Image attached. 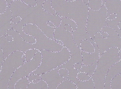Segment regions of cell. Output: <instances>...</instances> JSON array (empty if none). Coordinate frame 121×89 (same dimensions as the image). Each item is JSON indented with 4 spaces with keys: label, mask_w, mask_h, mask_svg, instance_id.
I'll return each mask as SVG.
<instances>
[{
    "label": "cell",
    "mask_w": 121,
    "mask_h": 89,
    "mask_svg": "<svg viewBox=\"0 0 121 89\" xmlns=\"http://www.w3.org/2000/svg\"><path fill=\"white\" fill-rule=\"evenodd\" d=\"M42 59L41 51H39L32 60L25 62L24 64L17 68L12 76L9 83V89H14L16 83L22 78L28 77L40 66Z\"/></svg>",
    "instance_id": "cell-9"
},
{
    "label": "cell",
    "mask_w": 121,
    "mask_h": 89,
    "mask_svg": "<svg viewBox=\"0 0 121 89\" xmlns=\"http://www.w3.org/2000/svg\"><path fill=\"white\" fill-rule=\"evenodd\" d=\"M120 50L118 48H112L100 57L96 70L91 77L95 89H104L105 80L110 69L121 60L118 55Z\"/></svg>",
    "instance_id": "cell-4"
},
{
    "label": "cell",
    "mask_w": 121,
    "mask_h": 89,
    "mask_svg": "<svg viewBox=\"0 0 121 89\" xmlns=\"http://www.w3.org/2000/svg\"><path fill=\"white\" fill-rule=\"evenodd\" d=\"M52 0H46L44 3L43 4V8L44 10L50 14L56 16H59L55 10L54 9L52 5Z\"/></svg>",
    "instance_id": "cell-21"
},
{
    "label": "cell",
    "mask_w": 121,
    "mask_h": 89,
    "mask_svg": "<svg viewBox=\"0 0 121 89\" xmlns=\"http://www.w3.org/2000/svg\"><path fill=\"white\" fill-rule=\"evenodd\" d=\"M77 77L78 80L82 82L87 81L91 78L87 73L81 72L78 73Z\"/></svg>",
    "instance_id": "cell-25"
},
{
    "label": "cell",
    "mask_w": 121,
    "mask_h": 89,
    "mask_svg": "<svg viewBox=\"0 0 121 89\" xmlns=\"http://www.w3.org/2000/svg\"><path fill=\"white\" fill-rule=\"evenodd\" d=\"M101 32H107L109 37L105 38H103L100 32L97 33L95 36L94 41L99 48L100 57L106 51L112 48L121 49V37L114 30L107 26L103 28Z\"/></svg>",
    "instance_id": "cell-8"
},
{
    "label": "cell",
    "mask_w": 121,
    "mask_h": 89,
    "mask_svg": "<svg viewBox=\"0 0 121 89\" xmlns=\"http://www.w3.org/2000/svg\"><path fill=\"white\" fill-rule=\"evenodd\" d=\"M22 0L26 4L31 7H35L36 6L37 4V0Z\"/></svg>",
    "instance_id": "cell-29"
},
{
    "label": "cell",
    "mask_w": 121,
    "mask_h": 89,
    "mask_svg": "<svg viewBox=\"0 0 121 89\" xmlns=\"http://www.w3.org/2000/svg\"><path fill=\"white\" fill-rule=\"evenodd\" d=\"M97 64L98 61L90 65H83L82 68L80 70V72L87 73L91 77L95 71Z\"/></svg>",
    "instance_id": "cell-17"
},
{
    "label": "cell",
    "mask_w": 121,
    "mask_h": 89,
    "mask_svg": "<svg viewBox=\"0 0 121 89\" xmlns=\"http://www.w3.org/2000/svg\"><path fill=\"white\" fill-rule=\"evenodd\" d=\"M83 2H84V3H85L87 5H88V3H89V0H83Z\"/></svg>",
    "instance_id": "cell-40"
},
{
    "label": "cell",
    "mask_w": 121,
    "mask_h": 89,
    "mask_svg": "<svg viewBox=\"0 0 121 89\" xmlns=\"http://www.w3.org/2000/svg\"><path fill=\"white\" fill-rule=\"evenodd\" d=\"M51 3L59 16L68 18L76 23L77 29L73 32V36L75 43L80 48L83 40H89L93 44L95 43L86 31L89 8L83 0H52Z\"/></svg>",
    "instance_id": "cell-2"
},
{
    "label": "cell",
    "mask_w": 121,
    "mask_h": 89,
    "mask_svg": "<svg viewBox=\"0 0 121 89\" xmlns=\"http://www.w3.org/2000/svg\"><path fill=\"white\" fill-rule=\"evenodd\" d=\"M28 80L30 83H33L36 80H42L41 75L36 74H30L28 76Z\"/></svg>",
    "instance_id": "cell-27"
},
{
    "label": "cell",
    "mask_w": 121,
    "mask_h": 89,
    "mask_svg": "<svg viewBox=\"0 0 121 89\" xmlns=\"http://www.w3.org/2000/svg\"><path fill=\"white\" fill-rule=\"evenodd\" d=\"M103 4V0H89L88 6V8L94 11L100 10Z\"/></svg>",
    "instance_id": "cell-19"
},
{
    "label": "cell",
    "mask_w": 121,
    "mask_h": 89,
    "mask_svg": "<svg viewBox=\"0 0 121 89\" xmlns=\"http://www.w3.org/2000/svg\"><path fill=\"white\" fill-rule=\"evenodd\" d=\"M5 38H6L7 41L10 42H12L13 41V40H14V39H13V37L11 35H9V34H5Z\"/></svg>",
    "instance_id": "cell-34"
},
{
    "label": "cell",
    "mask_w": 121,
    "mask_h": 89,
    "mask_svg": "<svg viewBox=\"0 0 121 89\" xmlns=\"http://www.w3.org/2000/svg\"><path fill=\"white\" fill-rule=\"evenodd\" d=\"M111 89H121V73L114 77L110 83Z\"/></svg>",
    "instance_id": "cell-23"
},
{
    "label": "cell",
    "mask_w": 121,
    "mask_h": 89,
    "mask_svg": "<svg viewBox=\"0 0 121 89\" xmlns=\"http://www.w3.org/2000/svg\"><path fill=\"white\" fill-rule=\"evenodd\" d=\"M22 19L21 17H17L12 20V22L14 24H18V23H19L22 21Z\"/></svg>",
    "instance_id": "cell-32"
},
{
    "label": "cell",
    "mask_w": 121,
    "mask_h": 89,
    "mask_svg": "<svg viewBox=\"0 0 121 89\" xmlns=\"http://www.w3.org/2000/svg\"><path fill=\"white\" fill-rule=\"evenodd\" d=\"M83 65L82 64L79 63H77L75 64V65L73 66L74 68L76 70H78L80 71Z\"/></svg>",
    "instance_id": "cell-31"
},
{
    "label": "cell",
    "mask_w": 121,
    "mask_h": 89,
    "mask_svg": "<svg viewBox=\"0 0 121 89\" xmlns=\"http://www.w3.org/2000/svg\"><path fill=\"white\" fill-rule=\"evenodd\" d=\"M120 51H121V49H120Z\"/></svg>",
    "instance_id": "cell-43"
},
{
    "label": "cell",
    "mask_w": 121,
    "mask_h": 89,
    "mask_svg": "<svg viewBox=\"0 0 121 89\" xmlns=\"http://www.w3.org/2000/svg\"><path fill=\"white\" fill-rule=\"evenodd\" d=\"M39 51L36 49H31L24 53L26 58V62L30 61Z\"/></svg>",
    "instance_id": "cell-24"
},
{
    "label": "cell",
    "mask_w": 121,
    "mask_h": 89,
    "mask_svg": "<svg viewBox=\"0 0 121 89\" xmlns=\"http://www.w3.org/2000/svg\"><path fill=\"white\" fill-rule=\"evenodd\" d=\"M42 59L39 68L31 74L41 75L60 67L70 60L71 53L69 50L64 47L58 52L47 50L41 51Z\"/></svg>",
    "instance_id": "cell-5"
},
{
    "label": "cell",
    "mask_w": 121,
    "mask_h": 89,
    "mask_svg": "<svg viewBox=\"0 0 121 89\" xmlns=\"http://www.w3.org/2000/svg\"><path fill=\"white\" fill-rule=\"evenodd\" d=\"M105 6L107 10V18L112 14L117 15V17L114 20H107L108 26L114 30L121 37V30L118 27V25L121 22V0H105Z\"/></svg>",
    "instance_id": "cell-10"
},
{
    "label": "cell",
    "mask_w": 121,
    "mask_h": 89,
    "mask_svg": "<svg viewBox=\"0 0 121 89\" xmlns=\"http://www.w3.org/2000/svg\"><path fill=\"white\" fill-rule=\"evenodd\" d=\"M55 41H56V42H57L60 45H62V46H63V42L61 41L60 40H56Z\"/></svg>",
    "instance_id": "cell-38"
},
{
    "label": "cell",
    "mask_w": 121,
    "mask_h": 89,
    "mask_svg": "<svg viewBox=\"0 0 121 89\" xmlns=\"http://www.w3.org/2000/svg\"><path fill=\"white\" fill-rule=\"evenodd\" d=\"M45 1V0H38L37 5L35 7L29 6L22 0H13L10 4V10L12 13V20L17 17H20L22 19L18 24L12 22L13 29L17 32L26 41L29 40L30 36L23 31V27L30 24L36 25L48 37L54 39L56 28L49 26L47 23L49 21L52 22L56 27H58L61 23V17L46 12L43 8V4Z\"/></svg>",
    "instance_id": "cell-1"
},
{
    "label": "cell",
    "mask_w": 121,
    "mask_h": 89,
    "mask_svg": "<svg viewBox=\"0 0 121 89\" xmlns=\"http://www.w3.org/2000/svg\"><path fill=\"white\" fill-rule=\"evenodd\" d=\"M8 3L7 0H0V14L4 13L7 9Z\"/></svg>",
    "instance_id": "cell-26"
},
{
    "label": "cell",
    "mask_w": 121,
    "mask_h": 89,
    "mask_svg": "<svg viewBox=\"0 0 121 89\" xmlns=\"http://www.w3.org/2000/svg\"><path fill=\"white\" fill-rule=\"evenodd\" d=\"M118 55H119L120 58L121 59V51L120 50L119 51V53H118Z\"/></svg>",
    "instance_id": "cell-41"
},
{
    "label": "cell",
    "mask_w": 121,
    "mask_h": 89,
    "mask_svg": "<svg viewBox=\"0 0 121 89\" xmlns=\"http://www.w3.org/2000/svg\"><path fill=\"white\" fill-rule=\"evenodd\" d=\"M4 60V53L2 48L0 47V66L2 64Z\"/></svg>",
    "instance_id": "cell-30"
},
{
    "label": "cell",
    "mask_w": 121,
    "mask_h": 89,
    "mask_svg": "<svg viewBox=\"0 0 121 89\" xmlns=\"http://www.w3.org/2000/svg\"><path fill=\"white\" fill-rule=\"evenodd\" d=\"M61 19L60 25L55 28L54 39L55 40L61 41L63 42L64 46L67 48L70 52L71 57L69 61L59 67L60 69L64 68L68 70L73 67L74 65L77 63L82 64L81 50L74 41L73 32L68 31L64 28L66 25H69L72 27L73 32L77 30L76 23L73 20L66 17H61Z\"/></svg>",
    "instance_id": "cell-3"
},
{
    "label": "cell",
    "mask_w": 121,
    "mask_h": 89,
    "mask_svg": "<svg viewBox=\"0 0 121 89\" xmlns=\"http://www.w3.org/2000/svg\"><path fill=\"white\" fill-rule=\"evenodd\" d=\"M93 45L95 46V51L92 53H88L81 51L83 65L89 66L92 65L99 60L100 58L99 48L95 43Z\"/></svg>",
    "instance_id": "cell-13"
},
{
    "label": "cell",
    "mask_w": 121,
    "mask_h": 89,
    "mask_svg": "<svg viewBox=\"0 0 121 89\" xmlns=\"http://www.w3.org/2000/svg\"><path fill=\"white\" fill-rule=\"evenodd\" d=\"M30 83L28 77H25L16 83L14 89H28V85Z\"/></svg>",
    "instance_id": "cell-22"
},
{
    "label": "cell",
    "mask_w": 121,
    "mask_h": 89,
    "mask_svg": "<svg viewBox=\"0 0 121 89\" xmlns=\"http://www.w3.org/2000/svg\"><path fill=\"white\" fill-rule=\"evenodd\" d=\"M22 60H23L25 62H26V56H25V54H24V55H23L22 56Z\"/></svg>",
    "instance_id": "cell-39"
},
{
    "label": "cell",
    "mask_w": 121,
    "mask_h": 89,
    "mask_svg": "<svg viewBox=\"0 0 121 89\" xmlns=\"http://www.w3.org/2000/svg\"><path fill=\"white\" fill-rule=\"evenodd\" d=\"M24 53L17 51L10 54L0 66V89H9V83L16 70L24 64L22 59Z\"/></svg>",
    "instance_id": "cell-6"
},
{
    "label": "cell",
    "mask_w": 121,
    "mask_h": 89,
    "mask_svg": "<svg viewBox=\"0 0 121 89\" xmlns=\"http://www.w3.org/2000/svg\"><path fill=\"white\" fill-rule=\"evenodd\" d=\"M64 28H65V29L68 31L70 32H73L72 27L69 25H66L64 27Z\"/></svg>",
    "instance_id": "cell-35"
},
{
    "label": "cell",
    "mask_w": 121,
    "mask_h": 89,
    "mask_svg": "<svg viewBox=\"0 0 121 89\" xmlns=\"http://www.w3.org/2000/svg\"><path fill=\"white\" fill-rule=\"evenodd\" d=\"M59 67L49 72L41 75L42 80L47 83L48 89H56L58 86L66 78L61 76L58 73Z\"/></svg>",
    "instance_id": "cell-11"
},
{
    "label": "cell",
    "mask_w": 121,
    "mask_h": 89,
    "mask_svg": "<svg viewBox=\"0 0 121 89\" xmlns=\"http://www.w3.org/2000/svg\"><path fill=\"white\" fill-rule=\"evenodd\" d=\"M76 85L77 89H95V84L91 78L84 82L79 81Z\"/></svg>",
    "instance_id": "cell-16"
},
{
    "label": "cell",
    "mask_w": 121,
    "mask_h": 89,
    "mask_svg": "<svg viewBox=\"0 0 121 89\" xmlns=\"http://www.w3.org/2000/svg\"><path fill=\"white\" fill-rule=\"evenodd\" d=\"M117 17V15L115 14H112L109 16L108 17H107V19L110 21L114 20Z\"/></svg>",
    "instance_id": "cell-33"
},
{
    "label": "cell",
    "mask_w": 121,
    "mask_h": 89,
    "mask_svg": "<svg viewBox=\"0 0 121 89\" xmlns=\"http://www.w3.org/2000/svg\"><path fill=\"white\" fill-rule=\"evenodd\" d=\"M118 27H119L120 29L121 30V22L119 24V25H118Z\"/></svg>",
    "instance_id": "cell-42"
},
{
    "label": "cell",
    "mask_w": 121,
    "mask_h": 89,
    "mask_svg": "<svg viewBox=\"0 0 121 89\" xmlns=\"http://www.w3.org/2000/svg\"><path fill=\"white\" fill-rule=\"evenodd\" d=\"M105 0L100 10L94 11L89 8V14L86 25L88 34L94 40L95 34L100 32L103 27L108 26L107 22V10L105 6Z\"/></svg>",
    "instance_id": "cell-7"
},
{
    "label": "cell",
    "mask_w": 121,
    "mask_h": 89,
    "mask_svg": "<svg viewBox=\"0 0 121 89\" xmlns=\"http://www.w3.org/2000/svg\"><path fill=\"white\" fill-rule=\"evenodd\" d=\"M28 89H48L47 83L41 80L37 83H30L28 85Z\"/></svg>",
    "instance_id": "cell-18"
},
{
    "label": "cell",
    "mask_w": 121,
    "mask_h": 89,
    "mask_svg": "<svg viewBox=\"0 0 121 89\" xmlns=\"http://www.w3.org/2000/svg\"><path fill=\"white\" fill-rule=\"evenodd\" d=\"M59 75L67 79L69 76V71L67 69L64 68H60L58 70Z\"/></svg>",
    "instance_id": "cell-28"
},
{
    "label": "cell",
    "mask_w": 121,
    "mask_h": 89,
    "mask_svg": "<svg viewBox=\"0 0 121 89\" xmlns=\"http://www.w3.org/2000/svg\"><path fill=\"white\" fill-rule=\"evenodd\" d=\"M121 73V59L114 64L110 69L105 80L104 89H111L110 83L112 78Z\"/></svg>",
    "instance_id": "cell-14"
},
{
    "label": "cell",
    "mask_w": 121,
    "mask_h": 89,
    "mask_svg": "<svg viewBox=\"0 0 121 89\" xmlns=\"http://www.w3.org/2000/svg\"><path fill=\"white\" fill-rule=\"evenodd\" d=\"M47 24H48V25L49 26L51 27H54V28H56V27L54 24V23H53V22H48Z\"/></svg>",
    "instance_id": "cell-37"
},
{
    "label": "cell",
    "mask_w": 121,
    "mask_h": 89,
    "mask_svg": "<svg viewBox=\"0 0 121 89\" xmlns=\"http://www.w3.org/2000/svg\"><path fill=\"white\" fill-rule=\"evenodd\" d=\"M100 33H101V36L103 38H108L109 37V34L107 32H101Z\"/></svg>",
    "instance_id": "cell-36"
},
{
    "label": "cell",
    "mask_w": 121,
    "mask_h": 89,
    "mask_svg": "<svg viewBox=\"0 0 121 89\" xmlns=\"http://www.w3.org/2000/svg\"><path fill=\"white\" fill-rule=\"evenodd\" d=\"M13 0H7V9L3 14H0V37L5 35L8 31L13 29L12 22V13L10 8V5Z\"/></svg>",
    "instance_id": "cell-12"
},
{
    "label": "cell",
    "mask_w": 121,
    "mask_h": 89,
    "mask_svg": "<svg viewBox=\"0 0 121 89\" xmlns=\"http://www.w3.org/2000/svg\"><path fill=\"white\" fill-rule=\"evenodd\" d=\"M56 89H77L76 85L68 79L59 85Z\"/></svg>",
    "instance_id": "cell-20"
},
{
    "label": "cell",
    "mask_w": 121,
    "mask_h": 89,
    "mask_svg": "<svg viewBox=\"0 0 121 89\" xmlns=\"http://www.w3.org/2000/svg\"><path fill=\"white\" fill-rule=\"evenodd\" d=\"M81 51L88 53H92L95 51V47L91 42L88 40H83L80 45Z\"/></svg>",
    "instance_id": "cell-15"
}]
</instances>
